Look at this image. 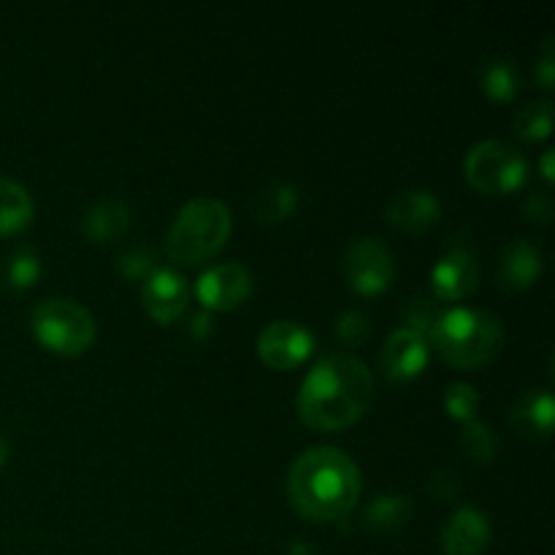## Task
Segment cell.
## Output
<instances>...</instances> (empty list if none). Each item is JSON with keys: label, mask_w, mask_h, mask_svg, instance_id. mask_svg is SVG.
Here are the masks:
<instances>
[{"label": "cell", "mask_w": 555, "mask_h": 555, "mask_svg": "<svg viewBox=\"0 0 555 555\" xmlns=\"http://www.w3.org/2000/svg\"><path fill=\"white\" fill-rule=\"evenodd\" d=\"M374 396V377L366 363L345 350L325 352L314 361L298 390L304 423L320 431L350 426L366 412Z\"/></svg>", "instance_id": "6da1fadb"}, {"label": "cell", "mask_w": 555, "mask_h": 555, "mask_svg": "<svg viewBox=\"0 0 555 555\" xmlns=\"http://www.w3.org/2000/svg\"><path fill=\"white\" fill-rule=\"evenodd\" d=\"M291 502L312 520H334L350 513L361 493V469L334 444L309 448L293 461L287 475Z\"/></svg>", "instance_id": "7a4b0ae2"}, {"label": "cell", "mask_w": 555, "mask_h": 555, "mask_svg": "<svg viewBox=\"0 0 555 555\" xmlns=\"http://www.w3.org/2000/svg\"><path fill=\"white\" fill-rule=\"evenodd\" d=\"M428 341L453 366H482L504 347V323L488 309H442L428 331Z\"/></svg>", "instance_id": "3957f363"}, {"label": "cell", "mask_w": 555, "mask_h": 555, "mask_svg": "<svg viewBox=\"0 0 555 555\" xmlns=\"http://www.w3.org/2000/svg\"><path fill=\"white\" fill-rule=\"evenodd\" d=\"M233 220L231 209L215 195L190 198L166 231V253L182 263H198L225 244Z\"/></svg>", "instance_id": "277c9868"}, {"label": "cell", "mask_w": 555, "mask_h": 555, "mask_svg": "<svg viewBox=\"0 0 555 555\" xmlns=\"http://www.w3.org/2000/svg\"><path fill=\"white\" fill-rule=\"evenodd\" d=\"M33 334L57 352H79L95 339V318L74 298H43L30 312Z\"/></svg>", "instance_id": "5b68a950"}, {"label": "cell", "mask_w": 555, "mask_h": 555, "mask_svg": "<svg viewBox=\"0 0 555 555\" xmlns=\"http://www.w3.org/2000/svg\"><path fill=\"white\" fill-rule=\"evenodd\" d=\"M466 179L482 193H509L529 173V160L518 146L502 139H482L466 152Z\"/></svg>", "instance_id": "8992f818"}, {"label": "cell", "mask_w": 555, "mask_h": 555, "mask_svg": "<svg viewBox=\"0 0 555 555\" xmlns=\"http://www.w3.org/2000/svg\"><path fill=\"white\" fill-rule=\"evenodd\" d=\"M396 274L393 253L374 236L352 238L345 253V276L358 293H379Z\"/></svg>", "instance_id": "52a82bcc"}, {"label": "cell", "mask_w": 555, "mask_h": 555, "mask_svg": "<svg viewBox=\"0 0 555 555\" xmlns=\"http://www.w3.org/2000/svg\"><path fill=\"white\" fill-rule=\"evenodd\" d=\"M312 331L296 320H271L258 336L263 361L274 369H293L312 352Z\"/></svg>", "instance_id": "ba28073f"}, {"label": "cell", "mask_w": 555, "mask_h": 555, "mask_svg": "<svg viewBox=\"0 0 555 555\" xmlns=\"http://www.w3.org/2000/svg\"><path fill=\"white\" fill-rule=\"evenodd\" d=\"M253 291V274L238 260H222L198 276V298L206 307H236Z\"/></svg>", "instance_id": "9c48e42d"}, {"label": "cell", "mask_w": 555, "mask_h": 555, "mask_svg": "<svg viewBox=\"0 0 555 555\" xmlns=\"http://www.w3.org/2000/svg\"><path fill=\"white\" fill-rule=\"evenodd\" d=\"M188 280L179 274L177 269L168 266H157L144 276L141 285V301L150 309L152 318L157 320H173L188 309Z\"/></svg>", "instance_id": "30bf717a"}, {"label": "cell", "mask_w": 555, "mask_h": 555, "mask_svg": "<svg viewBox=\"0 0 555 555\" xmlns=\"http://www.w3.org/2000/svg\"><path fill=\"white\" fill-rule=\"evenodd\" d=\"M428 361V339L417 331L401 328L390 331L388 339L383 341L379 350V366L390 379H410L426 366Z\"/></svg>", "instance_id": "8fae6325"}, {"label": "cell", "mask_w": 555, "mask_h": 555, "mask_svg": "<svg viewBox=\"0 0 555 555\" xmlns=\"http://www.w3.org/2000/svg\"><path fill=\"white\" fill-rule=\"evenodd\" d=\"M491 540V520L480 507L455 509L442 526V551L448 555H480Z\"/></svg>", "instance_id": "7c38bea8"}, {"label": "cell", "mask_w": 555, "mask_h": 555, "mask_svg": "<svg viewBox=\"0 0 555 555\" xmlns=\"http://www.w3.org/2000/svg\"><path fill=\"white\" fill-rule=\"evenodd\" d=\"M385 220L390 222L393 228L406 233H421L426 231L428 225H434L442 211V204H439L437 193L426 188H410V190H399L388 198L385 204Z\"/></svg>", "instance_id": "4fadbf2b"}, {"label": "cell", "mask_w": 555, "mask_h": 555, "mask_svg": "<svg viewBox=\"0 0 555 555\" xmlns=\"http://www.w3.org/2000/svg\"><path fill=\"white\" fill-rule=\"evenodd\" d=\"M477 276H480V269H477L475 255H469L466 249H450L434 263L431 287L439 298L453 301V298L466 296L477 285Z\"/></svg>", "instance_id": "5bb4252c"}, {"label": "cell", "mask_w": 555, "mask_h": 555, "mask_svg": "<svg viewBox=\"0 0 555 555\" xmlns=\"http://www.w3.org/2000/svg\"><path fill=\"white\" fill-rule=\"evenodd\" d=\"M542 253L529 238H513L499 255V282L504 287H526L540 276Z\"/></svg>", "instance_id": "9a60e30c"}, {"label": "cell", "mask_w": 555, "mask_h": 555, "mask_svg": "<svg viewBox=\"0 0 555 555\" xmlns=\"http://www.w3.org/2000/svg\"><path fill=\"white\" fill-rule=\"evenodd\" d=\"M130 225V209L125 201L119 198H98L87 206L85 217H81V231L95 242H108L117 238L119 233L128 231Z\"/></svg>", "instance_id": "2e32d148"}, {"label": "cell", "mask_w": 555, "mask_h": 555, "mask_svg": "<svg viewBox=\"0 0 555 555\" xmlns=\"http://www.w3.org/2000/svg\"><path fill=\"white\" fill-rule=\"evenodd\" d=\"M555 401L553 393L545 388L526 390L513 406V423L526 437H547L553 428Z\"/></svg>", "instance_id": "e0dca14e"}, {"label": "cell", "mask_w": 555, "mask_h": 555, "mask_svg": "<svg viewBox=\"0 0 555 555\" xmlns=\"http://www.w3.org/2000/svg\"><path fill=\"white\" fill-rule=\"evenodd\" d=\"M412 515V502L410 496L396 491L377 493L372 502L363 509V524L374 531H393L399 526H404Z\"/></svg>", "instance_id": "ac0fdd59"}, {"label": "cell", "mask_w": 555, "mask_h": 555, "mask_svg": "<svg viewBox=\"0 0 555 555\" xmlns=\"http://www.w3.org/2000/svg\"><path fill=\"white\" fill-rule=\"evenodd\" d=\"M33 217V198L16 179L0 177V236L25 228Z\"/></svg>", "instance_id": "d6986e66"}, {"label": "cell", "mask_w": 555, "mask_h": 555, "mask_svg": "<svg viewBox=\"0 0 555 555\" xmlns=\"http://www.w3.org/2000/svg\"><path fill=\"white\" fill-rule=\"evenodd\" d=\"M480 85L496 101H509V98L518 95L520 74L513 60L488 57L480 68Z\"/></svg>", "instance_id": "ffe728a7"}, {"label": "cell", "mask_w": 555, "mask_h": 555, "mask_svg": "<svg viewBox=\"0 0 555 555\" xmlns=\"http://www.w3.org/2000/svg\"><path fill=\"white\" fill-rule=\"evenodd\" d=\"M296 201H298L296 188H291V184H285V182H276V184H269V188H263L255 193L253 209L260 220L276 222V220H282V217L291 215V209L296 206Z\"/></svg>", "instance_id": "44dd1931"}, {"label": "cell", "mask_w": 555, "mask_h": 555, "mask_svg": "<svg viewBox=\"0 0 555 555\" xmlns=\"http://www.w3.org/2000/svg\"><path fill=\"white\" fill-rule=\"evenodd\" d=\"M553 122V103L551 101H531L515 114L513 130L520 135V139H545L551 133Z\"/></svg>", "instance_id": "7402d4cb"}, {"label": "cell", "mask_w": 555, "mask_h": 555, "mask_svg": "<svg viewBox=\"0 0 555 555\" xmlns=\"http://www.w3.org/2000/svg\"><path fill=\"white\" fill-rule=\"evenodd\" d=\"M461 444H464L466 453L475 461H493L499 455V437L493 434L491 426H486L482 421L472 417V421H464V428H461Z\"/></svg>", "instance_id": "603a6c76"}, {"label": "cell", "mask_w": 555, "mask_h": 555, "mask_svg": "<svg viewBox=\"0 0 555 555\" xmlns=\"http://www.w3.org/2000/svg\"><path fill=\"white\" fill-rule=\"evenodd\" d=\"M38 271H41V260L33 247H16L3 266V276L11 287H27L36 280Z\"/></svg>", "instance_id": "cb8c5ba5"}, {"label": "cell", "mask_w": 555, "mask_h": 555, "mask_svg": "<svg viewBox=\"0 0 555 555\" xmlns=\"http://www.w3.org/2000/svg\"><path fill=\"white\" fill-rule=\"evenodd\" d=\"M444 406H448L450 415L459 417L461 423L472 421L477 406H480V396H477V390L472 388L469 383H450L448 388H444Z\"/></svg>", "instance_id": "d4e9b609"}, {"label": "cell", "mask_w": 555, "mask_h": 555, "mask_svg": "<svg viewBox=\"0 0 555 555\" xmlns=\"http://www.w3.org/2000/svg\"><path fill=\"white\" fill-rule=\"evenodd\" d=\"M369 331H372V323H369L366 312H361V309H347L336 320V334L345 345H358V341L366 339Z\"/></svg>", "instance_id": "484cf974"}, {"label": "cell", "mask_w": 555, "mask_h": 555, "mask_svg": "<svg viewBox=\"0 0 555 555\" xmlns=\"http://www.w3.org/2000/svg\"><path fill=\"white\" fill-rule=\"evenodd\" d=\"M119 269H122L125 274H130V276L144 274V271L152 269V253H150V249H144V247L128 249V253L119 255Z\"/></svg>", "instance_id": "4316f807"}, {"label": "cell", "mask_w": 555, "mask_h": 555, "mask_svg": "<svg viewBox=\"0 0 555 555\" xmlns=\"http://www.w3.org/2000/svg\"><path fill=\"white\" fill-rule=\"evenodd\" d=\"M524 209H526V215H529V220L547 222L553 217L551 193H545V190H534V193H529V198H526Z\"/></svg>", "instance_id": "83f0119b"}, {"label": "cell", "mask_w": 555, "mask_h": 555, "mask_svg": "<svg viewBox=\"0 0 555 555\" xmlns=\"http://www.w3.org/2000/svg\"><path fill=\"white\" fill-rule=\"evenodd\" d=\"M534 74H537V79L542 81V87H547V90H551V87H553V76H555V52H553V38H547V41L542 43L540 54H537Z\"/></svg>", "instance_id": "f1b7e54d"}, {"label": "cell", "mask_w": 555, "mask_h": 555, "mask_svg": "<svg viewBox=\"0 0 555 555\" xmlns=\"http://www.w3.org/2000/svg\"><path fill=\"white\" fill-rule=\"evenodd\" d=\"M542 173H545V179H553V150L542 152Z\"/></svg>", "instance_id": "f546056e"}, {"label": "cell", "mask_w": 555, "mask_h": 555, "mask_svg": "<svg viewBox=\"0 0 555 555\" xmlns=\"http://www.w3.org/2000/svg\"><path fill=\"white\" fill-rule=\"evenodd\" d=\"M5 453H9V444H5L3 434H0V466H3V461H5Z\"/></svg>", "instance_id": "4dcf8cb0"}]
</instances>
